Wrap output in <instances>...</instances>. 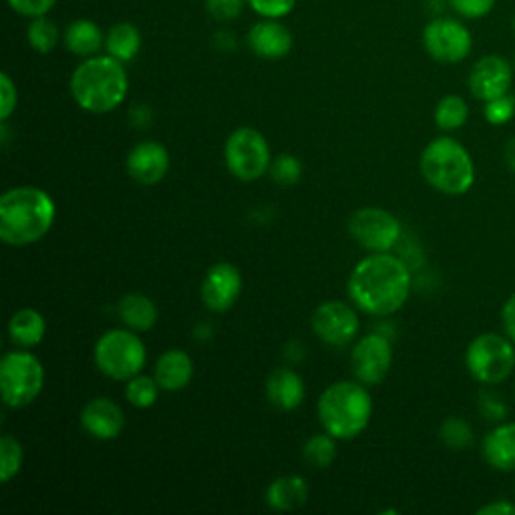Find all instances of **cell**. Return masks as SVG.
Returning <instances> with one entry per match:
<instances>
[{"label":"cell","mask_w":515,"mask_h":515,"mask_svg":"<svg viewBox=\"0 0 515 515\" xmlns=\"http://www.w3.org/2000/svg\"><path fill=\"white\" fill-rule=\"evenodd\" d=\"M59 27L47 19V17H39V19H33L29 29H27V41L29 45L41 53V55H47L51 53L57 43H59Z\"/></svg>","instance_id":"30"},{"label":"cell","mask_w":515,"mask_h":515,"mask_svg":"<svg viewBox=\"0 0 515 515\" xmlns=\"http://www.w3.org/2000/svg\"><path fill=\"white\" fill-rule=\"evenodd\" d=\"M306 395L304 381L290 369H276L266 381V397L280 411H294Z\"/></svg>","instance_id":"21"},{"label":"cell","mask_w":515,"mask_h":515,"mask_svg":"<svg viewBox=\"0 0 515 515\" xmlns=\"http://www.w3.org/2000/svg\"><path fill=\"white\" fill-rule=\"evenodd\" d=\"M371 415V393L353 381L332 383L318 399V419L324 431L338 441L359 437L369 427Z\"/></svg>","instance_id":"4"},{"label":"cell","mask_w":515,"mask_h":515,"mask_svg":"<svg viewBox=\"0 0 515 515\" xmlns=\"http://www.w3.org/2000/svg\"><path fill=\"white\" fill-rule=\"evenodd\" d=\"M419 167L425 182L447 196H463L475 182L473 159L453 137L433 139L423 149Z\"/></svg>","instance_id":"5"},{"label":"cell","mask_w":515,"mask_h":515,"mask_svg":"<svg viewBox=\"0 0 515 515\" xmlns=\"http://www.w3.org/2000/svg\"><path fill=\"white\" fill-rule=\"evenodd\" d=\"M47 332V320L41 312L33 308H21L17 310L9 320V334L13 342L21 347H37L45 338Z\"/></svg>","instance_id":"24"},{"label":"cell","mask_w":515,"mask_h":515,"mask_svg":"<svg viewBox=\"0 0 515 515\" xmlns=\"http://www.w3.org/2000/svg\"><path fill=\"white\" fill-rule=\"evenodd\" d=\"M246 0H206V11L220 23L236 21L244 11Z\"/></svg>","instance_id":"36"},{"label":"cell","mask_w":515,"mask_h":515,"mask_svg":"<svg viewBox=\"0 0 515 515\" xmlns=\"http://www.w3.org/2000/svg\"><path fill=\"white\" fill-rule=\"evenodd\" d=\"M65 47L77 57H95L105 47L103 31L89 19L73 21L65 31Z\"/></svg>","instance_id":"23"},{"label":"cell","mask_w":515,"mask_h":515,"mask_svg":"<svg viewBox=\"0 0 515 515\" xmlns=\"http://www.w3.org/2000/svg\"><path fill=\"white\" fill-rule=\"evenodd\" d=\"M7 3L17 15L27 19H39L47 17V13L53 11L57 0H7Z\"/></svg>","instance_id":"39"},{"label":"cell","mask_w":515,"mask_h":515,"mask_svg":"<svg viewBox=\"0 0 515 515\" xmlns=\"http://www.w3.org/2000/svg\"><path fill=\"white\" fill-rule=\"evenodd\" d=\"M308 485L300 475H284L270 483L266 491V503L276 511H292L306 503Z\"/></svg>","instance_id":"22"},{"label":"cell","mask_w":515,"mask_h":515,"mask_svg":"<svg viewBox=\"0 0 515 515\" xmlns=\"http://www.w3.org/2000/svg\"><path fill=\"white\" fill-rule=\"evenodd\" d=\"M505 163L515 171V137H511L507 143H505Z\"/></svg>","instance_id":"43"},{"label":"cell","mask_w":515,"mask_h":515,"mask_svg":"<svg viewBox=\"0 0 515 515\" xmlns=\"http://www.w3.org/2000/svg\"><path fill=\"white\" fill-rule=\"evenodd\" d=\"M81 425L91 437L99 441H111L121 435L125 427V413L115 401L97 397L83 407Z\"/></svg>","instance_id":"17"},{"label":"cell","mask_w":515,"mask_h":515,"mask_svg":"<svg viewBox=\"0 0 515 515\" xmlns=\"http://www.w3.org/2000/svg\"><path fill=\"white\" fill-rule=\"evenodd\" d=\"M513 31H515V19H513Z\"/></svg>","instance_id":"45"},{"label":"cell","mask_w":515,"mask_h":515,"mask_svg":"<svg viewBox=\"0 0 515 515\" xmlns=\"http://www.w3.org/2000/svg\"><path fill=\"white\" fill-rule=\"evenodd\" d=\"M125 63L111 55L85 59L71 75V95L75 103L89 113H109L117 109L129 89Z\"/></svg>","instance_id":"3"},{"label":"cell","mask_w":515,"mask_h":515,"mask_svg":"<svg viewBox=\"0 0 515 515\" xmlns=\"http://www.w3.org/2000/svg\"><path fill=\"white\" fill-rule=\"evenodd\" d=\"M314 334L330 347H345L359 332V316L345 302L328 300L312 314Z\"/></svg>","instance_id":"12"},{"label":"cell","mask_w":515,"mask_h":515,"mask_svg":"<svg viewBox=\"0 0 515 515\" xmlns=\"http://www.w3.org/2000/svg\"><path fill=\"white\" fill-rule=\"evenodd\" d=\"M117 314L135 332L149 330L157 322V306L143 294H125L117 304Z\"/></svg>","instance_id":"25"},{"label":"cell","mask_w":515,"mask_h":515,"mask_svg":"<svg viewBox=\"0 0 515 515\" xmlns=\"http://www.w3.org/2000/svg\"><path fill=\"white\" fill-rule=\"evenodd\" d=\"M477 515H515V503L497 499L493 503H485L477 509Z\"/></svg>","instance_id":"42"},{"label":"cell","mask_w":515,"mask_h":515,"mask_svg":"<svg viewBox=\"0 0 515 515\" xmlns=\"http://www.w3.org/2000/svg\"><path fill=\"white\" fill-rule=\"evenodd\" d=\"M55 218V202L45 190L13 188L0 198V240L9 246L35 244L51 232Z\"/></svg>","instance_id":"2"},{"label":"cell","mask_w":515,"mask_h":515,"mask_svg":"<svg viewBox=\"0 0 515 515\" xmlns=\"http://www.w3.org/2000/svg\"><path fill=\"white\" fill-rule=\"evenodd\" d=\"M411 294L407 264L387 252L361 260L349 278L351 300L367 314L391 316L399 312Z\"/></svg>","instance_id":"1"},{"label":"cell","mask_w":515,"mask_h":515,"mask_svg":"<svg viewBox=\"0 0 515 515\" xmlns=\"http://www.w3.org/2000/svg\"><path fill=\"white\" fill-rule=\"evenodd\" d=\"M423 45L437 63L455 65L469 57L473 37L471 31L455 19H435L423 31Z\"/></svg>","instance_id":"10"},{"label":"cell","mask_w":515,"mask_h":515,"mask_svg":"<svg viewBox=\"0 0 515 515\" xmlns=\"http://www.w3.org/2000/svg\"><path fill=\"white\" fill-rule=\"evenodd\" d=\"M481 413L489 419V421H501L507 413L503 401L493 395V393H483L481 395Z\"/></svg>","instance_id":"40"},{"label":"cell","mask_w":515,"mask_h":515,"mask_svg":"<svg viewBox=\"0 0 515 515\" xmlns=\"http://www.w3.org/2000/svg\"><path fill=\"white\" fill-rule=\"evenodd\" d=\"M483 115L491 125H503L511 121L515 115V97L511 93H505L497 99L487 101L483 107Z\"/></svg>","instance_id":"34"},{"label":"cell","mask_w":515,"mask_h":515,"mask_svg":"<svg viewBox=\"0 0 515 515\" xmlns=\"http://www.w3.org/2000/svg\"><path fill=\"white\" fill-rule=\"evenodd\" d=\"M481 453L489 467L503 473L515 471V421L501 423L489 431L483 439Z\"/></svg>","instance_id":"20"},{"label":"cell","mask_w":515,"mask_h":515,"mask_svg":"<svg viewBox=\"0 0 515 515\" xmlns=\"http://www.w3.org/2000/svg\"><path fill=\"white\" fill-rule=\"evenodd\" d=\"M501 324L505 334L515 342V294H511L501 308Z\"/></svg>","instance_id":"41"},{"label":"cell","mask_w":515,"mask_h":515,"mask_svg":"<svg viewBox=\"0 0 515 515\" xmlns=\"http://www.w3.org/2000/svg\"><path fill=\"white\" fill-rule=\"evenodd\" d=\"M17 103H19L17 85L7 73H3L0 75V121L5 123L11 119V115L17 109Z\"/></svg>","instance_id":"38"},{"label":"cell","mask_w":515,"mask_h":515,"mask_svg":"<svg viewBox=\"0 0 515 515\" xmlns=\"http://www.w3.org/2000/svg\"><path fill=\"white\" fill-rule=\"evenodd\" d=\"M248 47L260 59L278 61L292 51V33L280 21L264 19L250 29Z\"/></svg>","instance_id":"18"},{"label":"cell","mask_w":515,"mask_h":515,"mask_svg":"<svg viewBox=\"0 0 515 515\" xmlns=\"http://www.w3.org/2000/svg\"><path fill=\"white\" fill-rule=\"evenodd\" d=\"M469 107L459 95H445L435 107V125L441 131H457L467 123Z\"/></svg>","instance_id":"27"},{"label":"cell","mask_w":515,"mask_h":515,"mask_svg":"<svg viewBox=\"0 0 515 515\" xmlns=\"http://www.w3.org/2000/svg\"><path fill=\"white\" fill-rule=\"evenodd\" d=\"M449 5L463 19H483L493 11L495 0H449Z\"/></svg>","instance_id":"37"},{"label":"cell","mask_w":515,"mask_h":515,"mask_svg":"<svg viewBox=\"0 0 515 515\" xmlns=\"http://www.w3.org/2000/svg\"><path fill=\"white\" fill-rule=\"evenodd\" d=\"M147 361L143 340L131 328L107 330L95 345V363L99 371L113 381L137 377Z\"/></svg>","instance_id":"6"},{"label":"cell","mask_w":515,"mask_h":515,"mask_svg":"<svg viewBox=\"0 0 515 515\" xmlns=\"http://www.w3.org/2000/svg\"><path fill=\"white\" fill-rule=\"evenodd\" d=\"M469 375L481 385H501L515 369L513 340L505 334L485 332L475 336L465 353Z\"/></svg>","instance_id":"7"},{"label":"cell","mask_w":515,"mask_h":515,"mask_svg":"<svg viewBox=\"0 0 515 515\" xmlns=\"http://www.w3.org/2000/svg\"><path fill=\"white\" fill-rule=\"evenodd\" d=\"M439 437L449 449L461 451L473 443V429L461 417H449L443 421L439 429Z\"/></svg>","instance_id":"32"},{"label":"cell","mask_w":515,"mask_h":515,"mask_svg":"<svg viewBox=\"0 0 515 515\" xmlns=\"http://www.w3.org/2000/svg\"><path fill=\"white\" fill-rule=\"evenodd\" d=\"M45 369L41 361L27 351L7 353L0 361V391L11 409L31 405L43 391Z\"/></svg>","instance_id":"8"},{"label":"cell","mask_w":515,"mask_h":515,"mask_svg":"<svg viewBox=\"0 0 515 515\" xmlns=\"http://www.w3.org/2000/svg\"><path fill=\"white\" fill-rule=\"evenodd\" d=\"M125 167L133 182L141 186H155L167 174L169 153L157 141H141L129 151Z\"/></svg>","instance_id":"16"},{"label":"cell","mask_w":515,"mask_h":515,"mask_svg":"<svg viewBox=\"0 0 515 515\" xmlns=\"http://www.w3.org/2000/svg\"><path fill=\"white\" fill-rule=\"evenodd\" d=\"M353 371L363 385H379L391 371L393 347L383 334H367L361 338L351 357Z\"/></svg>","instance_id":"13"},{"label":"cell","mask_w":515,"mask_h":515,"mask_svg":"<svg viewBox=\"0 0 515 515\" xmlns=\"http://www.w3.org/2000/svg\"><path fill=\"white\" fill-rule=\"evenodd\" d=\"M270 176L282 186H294L302 176V165L294 155H278L270 165Z\"/></svg>","instance_id":"33"},{"label":"cell","mask_w":515,"mask_h":515,"mask_svg":"<svg viewBox=\"0 0 515 515\" xmlns=\"http://www.w3.org/2000/svg\"><path fill=\"white\" fill-rule=\"evenodd\" d=\"M224 157L230 174L240 182L260 180L272 165L268 141L254 127L236 129L226 141Z\"/></svg>","instance_id":"9"},{"label":"cell","mask_w":515,"mask_h":515,"mask_svg":"<svg viewBox=\"0 0 515 515\" xmlns=\"http://www.w3.org/2000/svg\"><path fill=\"white\" fill-rule=\"evenodd\" d=\"M23 445L13 435H3L0 439V481L9 483L13 477L19 475L23 467Z\"/></svg>","instance_id":"29"},{"label":"cell","mask_w":515,"mask_h":515,"mask_svg":"<svg viewBox=\"0 0 515 515\" xmlns=\"http://www.w3.org/2000/svg\"><path fill=\"white\" fill-rule=\"evenodd\" d=\"M513 71H515V57H513Z\"/></svg>","instance_id":"44"},{"label":"cell","mask_w":515,"mask_h":515,"mask_svg":"<svg viewBox=\"0 0 515 515\" xmlns=\"http://www.w3.org/2000/svg\"><path fill=\"white\" fill-rule=\"evenodd\" d=\"M242 274L234 264L212 266L202 284V300L212 312H228L242 294Z\"/></svg>","instance_id":"15"},{"label":"cell","mask_w":515,"mask_h":515,"mask_svg":"<svg viewBox=\"0 0 515 515\" xmlns=\"http://www.w3.org/2000/svg\"><path fill=\"white\" fill-rule=\"evenodd\" d=\"M304 459L316 467V469H324L328 467L334 459H336V443L334 437L330 433H316L312 435L306 443H304Z\"/></svg>","instance_id":"31"},{"label":"cell","mask_w":515,"mask_h":515,"mask_svg":"<svg viewBox=\"0 0 515 515\" xmlns=\"http://www.w3.org/2000/svg\"><path fill=\"white\" fill-rule=\"evenodd\" d=\"M246 3L256 15L276 21L288 17L296 7V0H246Z\"/></svg>","instance_id":"35"},{"label":"cell","mask_w":515,"mask_h":515,"mask_svg":"<svg viewBox=\"0 0 515 515\" xmlns=\"http://www.w3.org/2000/svg\"><path fill=\"white\" fill-rule=\"evenodd\" d=\"M105 51L121 63L133 61L141 51V33L131 23H117L105 35Z\"/></svg>","instance_id":"26"},{"label":"cell","mask_w":515,"mask_h":515,"mask_svg":"<svg viewBox=\"0 0 515 515\" xmlns=\"http://www.w3.org/2000/svg\"><path fill=\"white\" fill-rule=\"evenodd\" d=\"M351 236L369 252H389L401 238V222L383 208H363L349 222Z\"/></svg>","instance_id":"11"},{"label":"cell","mask_w":515,"mask_h":515,"mask_svg":"<svg viewBox=\"0 0 515 515\" xmlns=\"http://www.w3.org/2000/svg\"><path fill=\"white\" fill-rule=\"evenodd\" d=\"M513 81V65L501 55L481 57L469 73V91L475 99L487 103L509 93Z\"/></svg>","instance_id":"14"},{"label":"cell","mask_w":515,"mask_h":515,"mask_svg":"<svg viewBox=\"0 0 515 515\" xmlns=\"http://www.w3.org/2000/svg\"><path fill=\"white\" fill-rule=\"evenodd\" d=\"M159 391H161V387L155 381V377H147V375L139 373L137 377L127 381L125 397L135 409H149L157 403Z\"/></svg>","instance_id":"28"},{"label":"cell","mask_w":515,"mask_h":515,"mask_svg":"<svg viewBox=\"0 0 515 515\" xmlns=\"http://www.w3.org/2000/svg\"><path fill=\"white\" fill-rule=\"evenodd\" d=\"M153 377L159 383L161 391H167V393L184 391L194 379V361L182 349L165 351L155 363Z\"/></svg>","instance_id":"19"}]
</instances>
